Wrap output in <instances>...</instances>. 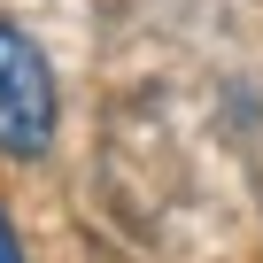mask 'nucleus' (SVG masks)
Instances as JSON below:
<instances>
[{"label": "nucleus", "mask_w": 263, "mask_h": 263, "mask_svg": "<svg viewBox=\"0 0 263 263\" xmlns=\"http://www.w3.org/2000/svg\"><path fill=\"white\" fill-rule=\"evenodd\" d=\"M54 116H62V93H54V70H47L39 39L0 16V155L39 163L54 147Z\"/></svg>", "instance_id": "obj_1"}, {"label": "nucleus", "mask_w": 263, "mask_h": 263, "mask_svg": "<svg viewBox=\"0 0 263 263\" xmlns=\"http://www.w3.org/2000/svg\"><path fill=\"white\" fill-rule=\"evenodd\" d=\"M0 263H24V240H16V224H8V209H0Z\"/></svg>", "instance_id": "obj_2"}]
</instances>
